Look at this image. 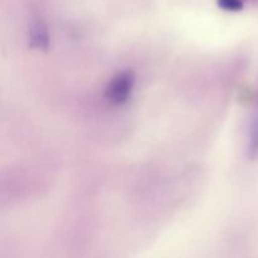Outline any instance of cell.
Masks as SVG:
<instances>
[{
    "label": "cell",
    "instance_id": "obj_3",
    "mask_svg": "<svg viewBox=\"0 0 258 258\" xmlns=\"http://www.w3.org/2000/svg\"><path fill=\"white\" fill-rule=\"evenodd\" d=\"M218 4L221 8L226 10H231V12H237V10L242 9V7H243L241 0H218Z\"/></svg>",
    "mask_w": 258,
    "mask_h": 258
},
{
    "label": "cell",
    "instance_id": "obj_2",
    "mask_svg": "<svg viewBox=\"0 0 258 258\" xmlns=\"http://www.w3.org/2000/svg\"><path fill=\"white\" fill-rule=\"evenodd\" d=\"M40 29H42V28H40V24H37L35 25L34 32L32 33L33 43L39 48L47 45V34H45V32H42Z\"/></svg>",
    "mask_w": 258,
    "mask_h": 258
},
{
    "label": "cell",
    "instance_id": "obj_1",
    "mask_svg": "<svg viewBox=\"0 0 258 258\" xmlns=\"http://www.w3.org/2000/svg\"><path fill=\"white\" fill-rule=\"evenodd\" d=\"M134 87V75L131 72H121L113 78L106 91V97L115 105H122L128 100Z\"/></svg>",
    "mask_w": 258,
    "mask_h": 258
}]
</instances>
